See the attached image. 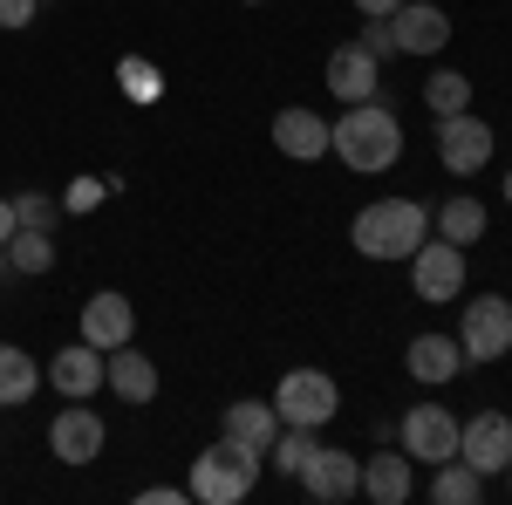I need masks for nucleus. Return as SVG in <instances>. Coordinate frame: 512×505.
<instances>
[{
    "label": "nucleus",
    "instance_id": "f257e3e1",
    "mask_svg": "<svg viewBox=\"0 0 512 505\" xmlns=\"http://www.w3.org/2000/svg\"><path fill=\"white\" fill-rule=\"evenodd\" d=\"M328 151L349 164L355 178H383L396 171V157H403V123L396 110L376 96V103H349L342 117L328 123Z\"/></svg>",
    "mask_w": 512,
    "mask_h": 505
},
{
    "label": "nucleus",
    "instance_id": "f03ea898",
    "mask_svg": "<svg viewBox=\"0 0 512 505\" xmlns=\"http://www.w3.org/2000/svg\"><path fill=\"white\" fill-rule=\"evenodd\" d=\"M424 239H431V212L417 198H376V205L355 212V226H349V246L362 260H383V267L410 260Z\"/></svg>",
    "mask_w": 512,
    "mask_h": 505
},
{
    "label": "nucleus",
    "instance_id": "7ed1b4c3",
    "mask_svg": "<svg viewBox=\"0 0 512 505\" xmlns=\"http://www.w3.org/2000/svg\"><path fill=\"white\" fill-rule=\"evenodd\" d=\"M260 451H246V444H233V437H219L212 451H198L192 458V492L198 505H239V499H253V485H260Z\"/></svg>",
    "mask_w": 512,
    "mask_h": 505
},
{
    "label": "nucleus",
    "instance_id": "20e7f679",
    "mask_svg": "<svg viewBox=\"0 0 512 505\" xmlns=\"http://www.w3.org/2000/svg\"><path fill=\"white\" fill-rule=\"evenodd\" d=\"M451 335H458L465 362H499V355H512V294H472Z\"/></svg>",
    "mask_w": 512,
    "mask_h": 505
},
{
    "label": "nucleus",
    "instance_id": "39448f33",
    "mask_svg": "<svg viewBox=\"0 0 512 505\" xmlns=\"http://www.w3.org/2000/svg\"><path fill=\"white\" fill-rule=\"evenodd\" d=\"M342 410V389L328 369H287L274 389V417L280 424H301V430H321L328 417Z\"/></svg>",
    "mask_w": 512,
    "mask_h": 505
},
{
    "label": "nucleus",
    "instance_id": "423d86ee",
    "mask_svg": "<svg viewBox=\"0 0 512 505\" xmlns=\"http://www.w3.org/2000/svg\"><path fill=\"white\" fill-rule=\"evenodd\" d=\"M403 267H410V294H417V301H431V308H444V301H458V294H465V246H451V239L431 233L410 260H403Z\"/></svg>",
    "mask_w": 512,
    "mask_h": 505
},
{
    "label": "nucleus",
    "instance_id": "0eeeda50",
    "mask_svg": "<svg viewBox=\"0 0 512 505\" xmlns=\"http://www.w3.org/2000/svg\"><path fill=\"white\" fill-rule=\"evenodd\" d=\"M396 444L410 465H444V458H458V417L444 403H410L396 424Z\"/></svg>",
    "mask_w": 512,
    "mask_h": 505
},
{
    "label": "nucleus",
    "instance_id": "6e6552de",
    "mask_svg": "<svg viewBox=\"0 0 512 505\" xmlns=\"http://www.w3.org/2000/svg\"><path fill=\"white\" fill-rule=\"evenodd\" d=\"M437 164L451 178H478L492 164V123L458 110V117H437Z\"/></svg>",
    "mask_w": 512,
    "mask_h": 505
},
{
    "label": "nucleus",
    "instance_id": "1a4fd4ad",
    "mask_svg": "<svg viewBox=\"0 0 512 505\" xmlns=\"http://www.w3.org/2000/svg\"><path fill=\"white\" fill-rule=\"evenodd\" d=\"M103 444H110V430H103L96 410H89V396L55 410V424H48V451H55V465H76V471L96 465V458H103Z\"/></svg>",
    "mask_w": 512,
    "mask_h": 505
},
{
    "label": "nucleus",
    "instance_id": "9d476101",
    "mask_svg": "<svg viewBox=\"0 0 512 505\" xmlns=\"http://www.w3.org/2000/svg\"><path fill=\"white\" fill-rule=\"evenodd\" d=\"M390 35H396V55L437 62V55L451 48V14H444L437 0H403V7L390 14Z\"/></svg>",
    "mask_w": 512,
    "mask_h": 505
},
{
    "label": "nucleus",
    "instance_id": "9b49d317",
    "mask_svg": "<svg viewBox=\"0 0 512 505\" xmlns=\"http://www.w3.org/2000/svg\"><path fill=\"white\" fill-rule=\"evenodd\" d=\"M458 458H465L472 471H485V478H499V471L512 465V417L506 410L465 417V424H458Z\"/></svg>",
    "mask_w": 512,
    "mask_h": 505
},
{
    "label": "nucleus",
    "instance_id": "f8f14e48",
    "mask_svg": "<svg viewBox=\"0 0 512 505\" xmlns=\"http://www.w3.org/2000/svg\"><path fill=\"white\" fill-rule=\"evenodd\" d=\"M103 369H110V355L89 349V342H69V349L48 355V369H41V383L55 389V396H69V403H82V396H103Z\"/></svg>",
    "mask_w": 512,
    "mask_h": 505
},
{
    "label": "nucleus",
    "instance_id": "ddd939ff",
    "mask_svg": "<svg viewBox=\"0 0 512 505\" xmlns=\"http://www.w3.org/2000/svg\"><path fill=\"white\" fill-rule=\"evenodd\" d=\"M301 492L321 499V505L362 499V458H355V451H335V444H321L315 458H308V471H301Z\"/></svg>",
    "mask_w": 512,
    "mask_h": 505
},
{
    "label": "nucleus",
    "instance_id": "4468645a",
    "mask_svg": "<svg viewBox=\"0 0 512 505\" xmlns=\"http://www.w3.org/2000/svg\"><path fill=\"white\" fill-rule=\"evenodd\" d=\"M328 96H342V103H376V96H383V62H376L362 41L328 48Z\"/></svg>",
    "mask_w": 512,
    "mask_h": 505
},
{
    "label": "nucleus",
    "instance_id": "2eb2a0df",
    "mask_svg": "<svg viewBox=\"0 0 512 505\" xmlns=\"http://www.w3.org/2000/svg\"><path fill=\"white\" fill-rule=\"evenodd\" d=\"M137 335V308H130V294H117V287H96L89 301H82V342L89 349H123Z\"/></svg>",
    "mask_w": 512,
    "mask_h": 505
},
{
    "label": "nucleus",
    "instance_id": "dca6fc26",
    "mask_svg": "<svg viewBox=\"0 0 512 505\" xmlns=\"http://www.w3.org/2000/svg\"><path fill=\"white\" fill-rule=\"evenodd\" d=\"M274 151L294 157V164H315V157H328V117H321V110H308V103H287V110H274Z\"/></svg>",
    "mask_w": 512,
    "mask_h": 505
},
{
    "label": "nucleus",
    "instance_id": "f3484780",
    "mask_svg": "<svg viewBox=\"0 0 512 505\" xmlns=\"http://www.w3.org/2000/svg\"><path fill=\"white\" fill-rule=\"evenodd\" d=\"M403 369H410V376H417L424 389H444V383H458V369H465V349H458V335L431 328V335H410V349H403Z\"/></svg>",
    "mask_w": 512,
    "mask_h": 505
},
{
    "label": "nucleus",
    "instance_id": "a211bd4d",
    "mask_svg": "<svg viewBox=\"0 0 512 505\" xmlns=\"http://www.w3.org/2000/svg\"><path fill=\"white\" fill-rule=\"evenodd\" d=\"M219 437H233V444H246V451H274L280 437V417L274 403H260V396H239V403H226V417H219Z\"/></svg>",
    "mask_w": 512,
    "mask_h": 505
},
{
    "label": "nucleus",
    "instance_id": "6ab92c4d",
    "mask_svg": "<svg viewBox=\"0 0 512 505\" xmlns=\"http://www.w3.org/2000/svg\"><path fill=\"white\" fill-rule=\"evenodd\" d=\"M417 492V471H410V458H403V444H383L376 458H362V499H376V505H403Z\"/></svg>",
    "mask_w": 512,
    "mask_h": 505
},
{
    "label": "nucleus",
    "instance_id": "aec40b11",
    "mask_svg": "<svg viewBox=\"0 0 512 505\" xmlns=\"http://www.w3.org/2000/svg\"><path fill=\"white\" fill-rule=\"evenodd\" d=\"M103 389H117L123 403H158V362L144 349H110V369H103Z\"/></svg>",
    "mask_w": 512,
    "mask_h": 505
},
{
    "label": "nucleus",
    "instance_id": "412c9836",
    "mask_svg": "<svg viewBox=\"0 0 512 505\" xmlns=\"http://www.w3.org/2000/svg\"><path fill=\"white\" fill-rule=\"evenodd\" d=\"M35 389H41V362L21 342H0V410L35 403Z\"/></svg>",
    "mask_w": 512,
    "mask_h": 505
},
{
    "label": "nucleus",
    "instance_id": "4be33fe9",
    "mask_svg": "<svg viewBox=\"0 0 512 505\" xmlns=\"http://www.w3.org/2000/svg\"><path fill=\"white\" fill-rule=\"evenodd\" d=\"M485 226H492V219H485V205H478L472 192H451L437 205V239H451V246H465V253L485 239Z\"/></svg>",
    "mask_w": 512,
    "mask_h": 505
},
{
    "label": "nucleus",
    "instance_id": "5701e85b",
    "mask_svg": "<svg viewBox=\"0 0 512 505\" xmlns=\"http://www.w3.org/2000/svg\"><path fill=\"white\" fill-rule=\"evenodd\" d=\"M485 499V471H472L465 458L431 465V505H478Z\"/></svg>",
    "mask_w": 512,
    "mask_h": 505
},
{
    "label": "nucleus",
    "instance_id": "b1692460",
    "mask_svg": "<svg viewBox=\"0 0 512 505\" xmlns=\"http://www.w3.org/2000/svg\"><path fill=\"white\" fill-rule=\"evenodd\" d=\"M7 267H14V280H41V273H55V233L21 226V233L7 239Z\"/></svg>",
    "mask_w": 512,
    "mask_h": 505
},
{
    "label": "nucleus",
    "instance_id": "393cba45",
    "mask_svg": "<svg viewBox=\"0 0 512 505\" xmlns=\"http://www.w3.org/2000/svg\"><path fill=\"white\" fill-rule=\"evenodd\" d=\"M424 110H431V117H458V110H472V76H458V69H431V76H424Z\"/></svg>",
    "mask_w": 512,
    "mask_h": 505
},
{
    "label": "nucleus",
    "instance_id": "a878e982",
    "mask_svg": "<svg viewBox=\"0 0 512 505\" xmlns=\"http://www.w3.org/2000/svg\"><path fill=\"white\" fill-rule=\"evenodd\" d=\"M315 451H321V437H315V430H301V424H280V437H274V451H267V458H274V471H280V478H301Z\"/></svg>",
    "mask_w": 512,
    "mask_h": 505
},
{
    "label": "nucleus",
    "instance_id": "bb28decb",
    "mask_svg": "<svg viewBox=\"0 0 512 505\" xmlns=\"http://www.w3.org/2000/svg\"><path fill=\"white\" fill-rule=\"evenodd\" d=\"M14 219H21V226H35V233H55L62 205H55L48 192H14Z\"/></svg>",
    "mask_w": 512,
    "mask_h": 505
},
{
    "label": "nucleus",
    "instance_id": "cd10ccee",
    "mask_svg": "<svg viewBox=\"0 0 512 505\" xmlns=\"http://www.w3.org/2000/svg\"><path fill=\"white\" fill-rule=\"evenodd\" d=\"M362 48H369V55H376V62H390L396 55V35H390V21H383V14H362Z\"/></svg>",
    "mask_w": 512,
    "mask_h": 505
},
{
    "label": "nucleus",
    "instance_id": "c85d7f7f",
    "mask_svg": "<svg viewBox=\"0 0 512 505\" xmlns=\"http://www.w3.org/2000/svg\"><path fill=\"white\" fill-rule=\"evenodd\" d=\"M103 192H117V178H76L69 198H62V212H89V205H103Z\"/></svg>",
    "mask_w": 512,
    "mask_h": 505
},
{
    "label": "nucleus",
    "instance_id": "c756f323",
    "mask_svg": "<svg viewBox=\"0 0 512 505\" xmlns=\"http://www.w3.org/2000/svg\"><path fill=\"white\" fill-rule=\"evenodd\" d=\"M123 89H130L137 103H151V96H158V76H151V62H137V55H130V62H123Z\"/></svg>",
    "mask_w": 512,
    "mask_h": 505
},
{
    "label": "nucleus",
    "instance_id": "7c9ffc66",
    "mask_svg": "<svg viewBox=\"0 0 512 505\" xmlns=\"http://www.w3.org/2000/svg\"><path fill=\"white\" fill-rule=\"evenodd\" d=\"M35 14H41V0H0V28H7V35L35 28Z\"/></svg>",
    "mask_w": 512,
    "mask_h": 505
},
{
    "label": "nucleus",
    "instance_id": "2f4dec72",
    "mask_svg": "<svg viewBox=\"0 0 512 505\" xmlns=\"http://www.w3.org/2000/svg\"><path fill=\"white\" fill-rule=\"evenodd\" d=\"M137 499H144V505H178V499H192V492H178V485H144Z\"/></svg>",
    "mask_w": 512,
    "mask_h": 505
},
{
    "label": "nucleus",
    "instance_id": "473e14b6",
    "mask_svg": "<svg viewBox=\"0 0 512 505\" xmlns=\"http://www.w3.org/2000/svg\"><path fill=\"white\" fill-rule=\"evenodd\" d=\"M21 233V219H14V198H0V246Z\"/></svg>",
    "mask_w": 512,
    "mask_h": 505
},
{
    "label": "nucleus",
    "instance_id": "72a5a7b5",
    "mask_svg": "<svg viewBox=\"0 0 512 505\" xmlns=\"http://www.w3.org/2000/svg\"><path fill=\"white\" fill-rule=\"evenodd\" d=\"M396 7H403V0H355V14H383V21H390Z\"/></svg>",
    "mask_w": 512,
    "mask_h": 505
},
{
    "label": "nucleus",
    "instance_id": "f704fd0d",
    "mask_svg": "<svg viewBox=\"0 0 512 505\" xmlns=\"http://www.w3.org/2000/svg\"><path fill=\"white\" fill-rule=\"evenodd\" d=\"M7 280H14V267H7V246H0V287H7Z\"/></svg>",
    "mask_w": 512,
    "mask_h": 505
},
{
    "label": "nucleus",
    "instance_id": "c9c22d12",
    "mask_svg": "<svg viewBox=\"0 0 512 505\" xmlns=\"http://www.w3.org/2000/svg\"><path fill=\"white\" fill-rule=\"evenodd\" d=\"M506 205H512V171H506Z\"/></svg>",
    "mask_w": 512,
    "mask_h": 505
},
{
    "label": "nucleus",
    "instance_id": "e433bc0d",
    "mask_svg": "<svg viewBox=\"0 0 512 505\" xmlns=\"http://www.w3.org/2000/svg\"><path fill=\"white\" fill-rule=\"evenodd\" d=\"M506 492H512V465H506Z\"/></svg>",
    "mask_w": 512,
    "mask_h": 505
},
{
    "label": "nucleus",
    "instance_id": "4c0bfd02",
    "mask_svg": "<svg viewBox=\"0 0 512 505\" xmlns=\"http://www.w3.org/2000/svg\"><path fill=\"white\" fill-rule=\"evenodd\" d=\"M246 7H260V0H246Z\"/></svg>",
    "mask_w": 512,
    "mask_h": 505
}]
</instances>
